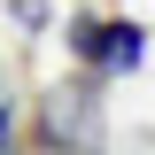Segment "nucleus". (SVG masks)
Here are the masks:
<instances>
[{
    "instance_id": "1",
    "label": "nucleus",
    "mask_w": 155,
    "mask_h": 155,
    "mask_svg": "<svg viewBox=\"0 0 155 155\" xmlns=\"http://www.w3.org/2000/svg\"><path fill=\"white\" fill-rule=\"evenodd\" d=\"M93 132H101V101H93V85H62V93L47 101V140H54V147H85Z\"/></svg>"
},
{
    "instance_id": "2",
    "label": "nucleus",
    "mask_w": 155,
    "mask_h": 155,
    "mask_svg": "<svg viewBox=\"0 0 155 155\" xmlns=\"http://www.w3.org/2000/svg\"><path fill=\"white\" fill-rule=\"evenodd\" d=\"M147 62V23H101V70H140Z\"/></svg>"
},
{
    "instance_id": "3",
    "label": "nucleus",
    "mask_w": 155,
    "mask_h": 155,
    "mask_svg": "<svg viewBox=\"0 0 155 155\" xmlns=\"http://www.w3.org/2000/svg\"><path fill=\"white\" fill-rule=\"evenodd\" d=\"M70 54L85 70H101V16H70Z\"/></svg>"
},
{
    "instance_id": "4",
    "label": "nucleus",
    "mask_w": 155,
    "mask_h": 155,
    "mask_svg": "<svg viewBox=\"0 0 155 155\" xmlns=\"http://www.w3.org/2000/svg\"><path fill=\"white\" fill-rule=\"evenodd\" d=\"M16 147V109H8V101H0V155Z\"/></svg>"
}]
</instances>
